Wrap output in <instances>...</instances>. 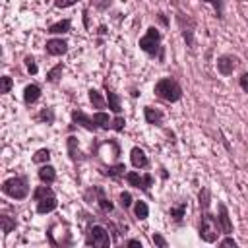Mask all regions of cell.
<instances>
[{
	"label": "cell",
	"instance_id": "9a60e30c",
	"mask_svg": "<svg viewBox=\"0 0 248 248\" xmlns=\"http://www.w3.org/2000/svg\"><path fill=\"white\" fill-rule=\"evenodd\" d=\"M101 174L112 178V180H120L122 176H126V165L124 163H116V165H108L107 169H101Z\"/></svg>",
	"mask_w": 248,
	"mask_h": 248
},
{
	"label": "cell",
	"instance_id": "d590c367",
	"mask_svg": "<svg viewBox=\"0 0 248 248\" xmlns=\"http://www.w3.org/2000/svg\"><path fill=\"white\" fill-rule=\"evenodd\" d=\"M91 4L95 8H99V10H107L110 6V0H91Z\"/></svg>",
	"mask_w": 248,
	"mask_h": 248
},
{
	"label": "cell",
	"instance_id": "836d02e7",
	"mask_svg": "<svg viewBox=\"0 0 248 248\" xmlns=\"http://www.w3.org/2000/svg\"><path fill=\"white\" fill-rule=\"evenodd\" d=\"M238 85H240V89H242L244 93H248V72L240 74V78H238Z\"/></svg>",
	"mask_w": 248,
	"mask_h": 248
},
{
	"label": "cell",
	"instance_id": "4fadbf2b",
	"mask_svg": "<svg viewBox=\"0 0 248 248\" xmlns=\"http://www.w3.org/2000/svg\"><path fill=\"white\" fill-rule=\"evenodd\" d=\"M130 161H132V165L136 169H147L149 167V159H147V155H145V151L141 147H132Z\"/></svg>",
	"mask_w": 248,
	"mask_h": 248
},
{
	"label": "cell",
	"instance_id": "f1b7e54d",
	"mask_svg": "<svg viewBox=\"0 0 248 248\" xmlns=\"http://www.w3.org/2000/svg\"><path fill=\"white\" fill-rule=\"evenodd\" d=\"M41 122H46V124H52L54 122V110L52 108H48V107H45L41 112H39V116H37Z\"/></svg>",
	"mask_w": 248,
	"mask_h": 248
},
{
	"label": "cell",
	"instance_id": "1f68e13d",
	"mask_svg": "<svg viewBox=\"0 0 248 248\" xmlns=\"http://www.w3.org/2000/svg\"><path fill=\"white\" fill-rule=\"evenodd\" d=\"M25 68H27V72H29L31 76L37 74V64H35V58H33V56H25Z\"/></svg>",
	"mask_w": 248,
	"mask_h": 248
},
{
	"label": "cell",
	"instance_id": "7a4b0ae2",
	"mask_svg": "<svg viewBox=\"0 0 248 248\" xmlns=\"http://www.w3.org/2000/svg\"><path fill=\"white\" fill-rule=\"evenodd\" d=\"M161 31L157 27H147L145 35L140 39V48L149 54L151 58H157L159 62L165 60V46L161 45Z\"/></svg>",
	"mask_w": 248,
	"mask_h": 248
},
{
	"label": "cell",
	"instance_id": "cb8c5ba5",
	"mask_svg": "<svg viewBox=\"0 0 248 248\" xmlns=\"http://www.w3.org/2000/svg\"><path fill=\"white\" fill-rule=\"evenodd\" d=\"M0 225H2V232H4V234H10V232L17 227V221H16V219H12L10 215L2 213V215H0Z\"/></svg>",
	"mask_w": 248,
	"mask_h": 248
},
{
	"label": "cell",
	"instance_id": "d6a6232c",
	"mask_svg": "<svg viewBox=\"0 0 248 248\" xmlns=\"http://www.w3.org/2000/svg\"><path fill=\"white\" fill-rule=\"evenodd\" d=\"M12 78L10 76H2V93H10V89H12Z\"/></svg>",
	"mask_w": 248,
	"mask_h": 248
},
{
	"label": "cell",
	"instance_id": "5bb4252c",
	"mask_svg": "<svg viewBox=\"0 0 248 248\" xmlns=\"http://www.w3.org/2000/svg\"><path fill=\"white\" fill-rule=\"evenodd\" d=\"M143 118H145V122L151 124V126H161L163 120H165V114H163L159 108L145 107V108H143Z\"/></svg>",
	"mask_w": 248,
	"mask_h": 248
},
{
	"label": "cell",
	"instance_id": "5b68a950",
	"mask_svg": "<svg viewBox=\"0 0 248 248\" xmlns=\"http://www.w3.org/2000/svg\"><path fill=\"white\" fill-rule=\"evenodd\" d=\"M155 95L167 103H176L182 97V87L174 78H161L155 83Z\"/></svg>",
	"mask_w": 248,
	"mask_h": 248
},
{
	"label": "cell",
	"instance_id": "6da1fadb",
	"mask_svg": "<svg viewBox=\"0 0 248 248\" xmlns=\"http://www.w3.org/2000/svg\"><path fill=\"white\" fill-rule=\"evenodd\" d=\"M72 122L78 124V126H81V128H85V130H89V132H95L97 128L122 132L124 130V124H126L124 116L116 114L114 118H110L107 112H101V110L95 112L93 116L85 114L83 110H72Z\"/></svg>",
	"mask_w": 248,
	"mask_h": 248
},
{
	"label": "cell",
	"instance_id": "52a82bcc",
	"mask_svg": "<svg viewBox=\"0 0 248 248\" xmlns=\"http://www.w3.org/2000/svg\"><path fill=\"white\" fill-rule=\"evenodd\" d=\"M2 192L10 196L12 200H25L29 194V182L27 176H12L2 182Z\"/></svg>",
	"mask_w": 248,
	"mask_h": 248
},
{
	"label": "cell",
	"instance_id": "8fae6325",
	"mask_svg": "<svg viewBox=\"0 0 248 248\" xmlns=\"http://www.w3.org/2000/svg\"><path fill=\"white\" fill-rule=\"evenodd\" d=\"M238 66V58L232 54H221L217 58V72L221 76H231Z\"/></svg>",
	"mask_w": 248,
	"mask_h": 248
},
{
	"label": "cell",
	"instance_id": "9c48e42d",
	"mask_svg": "<svg viewBox=\"0 0 248 248\" xmlns=\"http://www.w3.org/2000/svg\"><path fill=\"white\" fill-rule=\"evenodd\" d=\"M126 182L130 184V186H134V188H140V190H143V192H149V186L153 184V174H140L138 170H130V172H126Z\"/></svg>",
	"mask_w": 248,
	"mask_h": 248
},
{
	"label": "cell",
	"instance_id": "f546056e",
	"mask_svg": "<svg viewBox=\"0 0 248 248\" xmlns=\"http://www.w3.org/2000/svg\"><path fill=\"white\" fill-rule=\"evenodd\" d=\"M118 200H120V207H122L124 211L130 209V205H132V196H130V192H120Z\"/></svg>",
	"mask_w": 248,
	"mask_h": 248
},
{
	"label": "cell",
	"instance_id": "ba28073f",
	"mask_svg": "<svg viewBox=\"0 0 248 248\" xmlns=\"http://www.w3.org/2000/svg\"><path fill=\"white\" fill-rule=\"evenodd\" d=\"M83 200H85L87 203H95L101 213H112V211H114V203L110 202V198H107L103 186H91V188L83 194Z\"/></svg>",
	"mask_w": 248,
	"mask_h": 248
},
{
	"label": "cell",
	"instance_id": "277c9868",
	"mask_svg": "<svg viewBox=\"0 0 248 248\" xmlns=\"http://www.w3.org/2000/svg\"><path fill=\"white\" fill-rule=\"evenodd\" d=\"M33 200L37 202V213H39V215L52 213V211L58 207L56 194H54V190L50 188V184L37 186V188L33 190Z\"/></svg>",
	"mask_w": 248,
	"mask_h": 248
},
{
	"label": "cell",
	"instance_id": "7402d4cb",
	"mask_svg": "<svg viewBox=\"0 0 248 248\" xmlns=\"http://www.w3.org/2000/svg\"><path fill=\"white\" fill-rule=\"evenodd\" d=\"M134 215H136V219L145 221V219L149 217V207H147V203H145V202H141V200L134 202Z\"/></svg>",
	"mask_w": 248,
	"mask_h": 248
},
{
	"label": "cell",
	"instance_id": "3957f363",
	"mask_svg": "<svg viewBox=\"0 0 248 248\" xmlns=\"http://www.w3.org/2000/svg\"><path fill=\"white\" fill-rule=\"evenodd\" d=\"M221 232H223V231H221L219 219H217L213 213H209V207H207V209H202L200 231H198L200 238H202L203 242H207V244H213V242L219 240V234H221Z\"/></svg>",
	"mask_w": 248,
	"mask_h": 248
},
{
	"label": "cell",
	"instance_id": "83f0119b",
	"mask_svg": "<svg viewBox=\"0 0 248 248\" xmlns=\"http://www.w3.org/2000/svg\"><path fill=\"white\" fill-rule=\"evenodd\" d=\"M198 200H200V207H202V209H207L209 203H211V194H209V190H207V188H202L200 194H198Z\"/></svg>",
	"mask_w": 248,
	"mask_h": 248
},
{
	"label": "cell",
	"instance_id": "7c38bea8",
	"mask_svg": "<svg viewBox=\"0 0 248 248\" xmlns=\"http://www.w3.org/2000/svg\"><path fill=\"white\" fill-rule=\"evenodd\" d=\"M45 50L50 56H62L68 52V43L64 39H48L45 45Z\"/></svg>",
	"mask_w": 248,
	"mask_h": 248
},
{
	"label": "cell",
	"instance_id": "f35d334b",
	"mask_svg": "<svg viewBox=\"0 0 248 248\" xmlns=\"http://www.w3.org/2000/svg\"><path fill=\"white\" fill-rule=\"evenodd\" d=\"M124 244H126V246H140V248H141V240H140V238H128Z\"/></svg>",
	"mask_w": 248,
	"mask_h": 248
},
{
	"label": "cell",
	"instance_id": "4316f807",
	"mask_svg": "<svg viewBox=\"0 0 248 248\" xmlns=\"http://www.w3.org/2000/svg\"><path fill=\"white\" fill-rule=\"evenodd\" d=\"M62 70H64V66H62V64H56L54 68H50V70L46 72V81L56 83V81H58V78L62 76Z\"/></svg>",
	"mask_w": 248,
	"mask_h": 248
},
{
	"label": "cell",
	"instance_id": "ab89813d",
	"mask_svg": "<svg viewBox=\"0 0 248 248\" xmlns=\"http://www.w3.org/2000/svg\"><path fill=\"white\" fill-rule=\"evenodd\" d=\"M159 19H161V23H163V25H167V23H169V21H167V17H165L163 14H159Z\"/></svg>",
	"mask_w": 248,
	"mask_h": 248
},
{
	"label": "cell",
	"instance_id": "30bf717a",
	"mask_svg": "<svg viewBox=\"0 0 248 248\" xmlns=\"http://www.w3.org/2000/svg\"><path fill=\"white\" fill-rule=\"evenodd\" d=\"M46 238H48V244H50V246H72V242H74V240H72V232H70L68 227H66L64 232H54V229L48 227Z\"/></svg>",
	"mask_w": 248,
	"mask_h": 248
},
{
	"label": "cell",
	"instance_id": "e0dca14e",
	"mask_svg": "<svg viewBox=\"0 0 248 248\" xmlns=\"http://www.w3.org/2000/svg\"><path fill=\"white\" fill-rule=\"evenodd\" d=\"M39 97H41V87H39L37 83H29V85L23 89V103H25L27 107L33 105V103H37Z\"/></svg>",
	"mask_w": 248,
	"mask_h": 248
},
{
	"label": "cell",
	"instance_id": "2e32d148",
	"mask_svg": "<svg viewBox=\"0 0 248 248\" xmlns=\"http://www.w3.org/2000/svg\"><path fill=\"white\" fill-rule=\"evenodd\" d=\"M37 174H39V180L43 184H52L56 180V169L52 165H48V163L41 165V169L37 170Z\"/></svg>",
	"mask_w": 248,
	"mask_h": 248
},
{
	"label": "cell",
	"instance_id": "8d00e7d4",
	"mask_svg": "<svg viewBox=\"0 0 248 248\" xmlns=\"http://www.w3.org/2000/svg\"><path fill=\"white\" fill-rule=\"evenodd\" d=\"M78 0H54V6L56 8H70V6H74Z\"/></svg>",
	"mask_w": 248,
	"mask_h": 248
},
{
	"label": "cell",
	"instance_id": "d4e9b609",
	"mask_svg": "<svg viewBox=\"0 0 248 248\" xmlns=\"http://www.w3.org/2000/svg\"><path fill=\"white\" fill-rule=\"evenodd\" d=\"M48 159H50V151H48L46 147L37 149V151H35V155L31 157V161H33V163H37V165H45V163H48Z\"/></svg>",
	"mask_w": 248,
	"mask_h": 248
},
{
	"label": "cell",
	"instance_id": "e575fe53",
	"mask_svg": "<svg viewBox=\"0 0 248 248\" xmlns=\"http://www.w3.org/2000/svg\"><path fill=\"white\" fill-rule=\"evenodd\" d=\"M153 244H155V246H161V248H167V240H165L159 232L153 234Z\"/></svg>",
	"mask_w": 248,
	"mask_h": 248
},
{
	"label": "cell",
	"instance_id": "d6986e66",
	"mask_svg": "<svg viewBox=\"0 0 248 248\" xmlns=\"http://www.w3.org/2000/svg\"><path fill=\"white\" fill-rule=\"evenodd\" d=\"M105 89H107V105H108V108H110L114 114H120V112H122L120 97H118L116 93H112V91L108 89V85H107V83H105Z\"/></svg>",
	"mask_w": 248,
	"mask_h": 248
},
{
	"label": "cell",
	"instance_id": "ffe728a7",
	"mask_svg": "<svg viewBox=\"0 0 248 248\" xmlns=\"http://www.w3.org/2000/svg\"><path fill=\"white\" fill-rule=\"evenodd\" d=\"M70 27H72V21H70V19H60V21L52 23V25L48 27V31H46V33H50V35H58V33H68V31H70Z\"/></svg>",
	"mask_w": 248,
	"mask_h": 248
},
{
	"label": "cell",
	"instance_id": "74e56055",
	"mask_svg": "<svg viewBox=\"0 0 248 248\" xmlns=\"http://www.w3.org/2000/svg\"><path fill=\"white\" fill-rule=\"evenodd\" d=\"M219 244H221V246H236V240H234L232 236H227V238L219 240Z\"/></svg>",
	"mask_w": 248,
	"mask_h": 248
},
{
	"label": "cell",
	"instance_id": "ac0fdd59",
	"mask_svg": "<svg viewBox=\"0 0 248 248\" xmlns=\"http://www.w3.org/2000/svg\"><path fill=\"white\" fill-rule=\"evenodd\" d=\"M219 225H221V231L225 232V234H231L232 232V223H231V219H229V209H227V205L225 203H219Z\"/></svg>",
	"mask_w": 248,
	"mask_h": 248
},
{
	"label": "cell",
	"instance_id": "44dd1931",
	"mask_svg": "<svg viewBox=\"0 0 248 248\" xmlns=\"http://www.w3.org/2000/svg\"><path fill=\"white\" fill-rule=\"evenodd\" d=\"M68 153H70L72 161H81L83 159V155H81V151L78 147V138H74V136L68 138Z\"/></svg>",
	"mask_w": 248,
	"mask_h": 248
},
{
	"label": "cell",
	"instance_id": "603a6c76",
	"mask_svg": "<svg viewBox=\"0 0 248 248\" xmlns=\"http://www.w3.org/2000/svg\"><path fill=\"white\" fill-rule=\"evenodd\" d=\"M89 101H91V105L95 107V108H105L107 107V97L103 99V95L97 91V89H89Z\"/></svg>",
	"mask_w": 248,
	"mask_h": 248
},
{
	"label": "cell",
	"instance_id": "8992f818",
	"mask_svg": "<svg viewBox=\"0 0 248 248\" xmlns=\"http://www.w3.org/2000/svg\"><path fill=\"white\" fill-rule=\"evenodd\" d=\"M110 229L101 225V223H91L85 231V246H99V248H107L110 246Z\"/></svg>",
	"mask_w": 248,
	"mask_h": 248
},
{
	"label": "cell",
	"instance_id": "484cf974",
	"mask_svg": "<svg viewBox=\"0 0 248 248\" xmlns=\"http://www.w3.org/2000/svg\"><path fill=\"white\" fill-rule=\"evenodd\" d=\"M169 213H170V217H172L174 221H182V217H184V213H186V202H180V203L172 205Z\"/></svg>",
	"mask_w": 248,
	"mask_h": 248
},
{
	"label": "cell",
	"instance_id": "4dcf8cb0",
	"mask_svg": "<svg viewBox=\"0 0 248 248\" xmlns=\"http://www.w3.org/2000/svg\"><path fill=\"white\" fill-rule=\"evenodd\" d=\"M202 2H207V4H211V6L215 8V14H217V17H223V0H202Z\"/></svg>",
	"mask_w": 248,
	"mask_h": 248
}]
</instances>
